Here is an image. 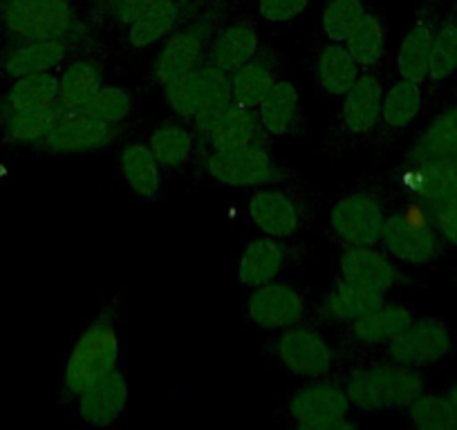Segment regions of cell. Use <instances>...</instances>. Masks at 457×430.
Returning a JSON list of instances; mask_svg holds the SVG:
<instances>
[{
    "mask_svg": "<svg viewBox=\"0 0 457 430\" xmlns=\"http://www.w3.org/2000/svg\"><path fill=\"white\" fill-rule=\"evenodd\" d=\"M0 19L16 38H68L74 28L70 0H5Z\"/></svg>",
    "mask_w": 457,
    "mask_h": 430,
    "instance_id": "6",
    "label": "cell"
},
{
    "mask_svg": "<svg viewBox=\"0 0 457 430\" xmlns=\"http://www.w3.org/2000/svg\"><path fill=\"white\" fill-rule=\"evenodd\" d=\"M366 12L363 0H329L320 16L325 37L332 43H345Z\"/></svg>",
    "mask_w": 457,
    "mask_h": 430,
    "instance_id": "39",
    "label": "cell"
},
{
    "mask_svg": "<svg viewBox=\"0 0 457 430\" xmlns=\"http://www.w3.org/2000/svg\"><path fill=\"white\" fill-rule=\"evenodd\" d=\"M193 144H195V137L191 130L178 124L160 126L157 130H153L151 139H148V146L162 169H178V166L187 164L193 155Z\"/></svg>",
    "mask_w": 457,
    "mask_h": 430,
    "instance_id": "34",
    "label": "cell"
},
{
    "mask_svg": "<svg viewBox=\"0 0 457 430\" xmlns=\"http://www.w3.org/2000/svg\"><path fill=\"white\" fill-rule=\"evenodd\" d=\"M348 47L350 54L357 59V63L361 68L372 70L386 54V32L381 21L375 14L366 12L361 21H359L357 28L353 29V34L348 37V41L343 43Z\"/></svg>",
    "mask_w": 457,
    "mask_h": 430,
    "instance_id": "35",
    "label": "cell"
},
{
    "mask_svg": "<svg viewBox=\"0 0 457 430\" xmlns=\"http://www.w3.org/2000/svg\"><path fill=\"white\" fill-rule=\"evenodd\" d=\"M338 269L343 280L381 294H388L390 289L403 283L402 269L395 258L377 247H345L338 258Z\"/></svg>",
    "mask_w": 457,
    "mask_h": 430,
    "instance_id": "14",
    "label": "cell"
},
{
    "mask_svg": "<svg viewBox=\"0 0 457 430\" xmlns=\"http://www.w3.org/2000/svg\"><path fill=\"white\" fill-rule=\"evenodd\" d=\"M256 54L258 37L252 25L247 23H231L220 29L213 41H211L209 52H206L209 63H213L215 68L224 70L228 74L247 63V61L256 59Z\"/></svg>",
    "mask_w": 457,
    "mask_h": 430,
    "instance_id": "25",
    "label": "cell"
},
{
    "mask_svg": "<svg viewBox=\"0 0 457 430\" xmlns=\"http://www.w3.org/2000/svg\"><path fill=\"white\" fill-rule=\"evenodd\" d=\"M117 137V126L104 124L95 117L83 115L81 111H61L43 148L52 155H83L108 146Z\"/></svg>",
    "mask_w": 457,
    "mask_h": 430,
    "instance_id": "10",
    "label": "cell"
},
{
    "mask_svg": "<svg viewBox=\"0 0 457 430\" xmlns=\"http://www.w3.org/2000/svg\"><path fill=\"white\" fill-rule=\"evenodd\" d=\"M437 25L428 19H420L403 32L397 50V72L402 79L424 83L428 81L430 47Z\"/></svg>",
    "mask_w": 457,
    "mask_h": 430,
    "instance_id": "26",
    "label": "cell"
},
{
    "mask_svg": "<svg viewBox=\"0 0 457 430\" xmlns=\"http://www.w3.org/2000/svg\"><path fill=\"white\" fill-rule=\"evenodd\" d=\"M206 38H209V28L204 23L188 25L187 29H179L173 37H169L153 65L155 81L164 87L202 65Z\"/></svg>",
    "mask_w": 457,
    "mask_h": 430,
    "instance_id": "13",
    "label": "cell"
},
{
    "mask_svg": "<svg viewBox=\"0 0 457 430\" xmlns=\"http://www.w3.org/2000/svg\"><path fill=\"white\" fill-rule=\"evenodd\" d=\"M274 352L285 370L303 379H320L332 370L334 363V352L328 341L305 326H294L280 332Z\"/></svg>",
    "mask_w": 457,
    "mask_h": 430,
    "instance_id": "9",
    "label": "cell"
},
{
    "mask_svg": "<svg viewBox=\"0 0 457 430\" xmlns=\"http://www.w3.org/2000/svg\"><path fill=\"white\" fill-rule=\"evenodd\" d=\"M120 173L130 191L142 200L160 195L162 166L148 144L130 142L120 153Z\"/></svg>",
    "mask_w": 457,
    "mask_h": 430,
    "instance_id": "24",
    "label": "cell"
},
{
    "mask_svg": "<svg viewBox=\"0 0 457 430\" xmlns=\"http://www.w3.org/2000/svg\"><path fill=\"white\" fill-rule=\"evenodd\" d=\"M68 54V38H19L3 59L7 77L19 79L34 72H50Z\"/></svg>",
    "mask_w": 457,
    "mask_h": 430,
    "instance_id": "19",
    "label": "cell"
},
{
    "mask_svg": "<svg viewBox=\"0 0 457 430\" xmlns=\"http://www.w3.org/2000/svg\"><path fill=\"white\" fill-rule=\"evenodd\" d=\"M249 220L265 236L287 240L301 227V209L289 193L276 188H261L247 204Z\"/></svg>",
    "mask_w": 457,
    "mask_h": 430,
    "instance_id": "15",
    "label": "cell"
},
{
    "mask_svg": "<svg viewBox=\"0 0 457 430\" xmlns=\"http://www.w3.org/2000/svg\"><path fill=\"white\" fill-rule=\"evenodd\" d=\"M455 289H457V276H455Z\"/></svg>",
    "mask_w": 457,
    "mask_h": 430,
    "instance_id": "44",
    "label": "cell"
},
{
    "mask_svg": "<svg viewBox=\"0 0 457 430\" xmlns=\"http://www.w3.org/2000/svg\"><path fill=\"white\" fill-rule=\"evenodd\" d=\"M424 108V92L421 83L402 79L390 87H384V103H381V121L393 130H403L420 117Z\"/></svg>",
    "mask_w": 457,
    "mask_h": 430,
    "instance_id": "29",
    "label": "cell"
},
{
    "mask_svg": "<svg viewBox=\"0 0 457 430\" xmlns=\"http://www.w3.org/2000/svg\"><path fill=\"white\" fill-rule=\"evenodd\" d=\"M453 77H457V16H448L435 28L428 63V81L444 83Z\"/></svg>",
    "mask_w": 457,
    "mask_h": 430,
    "instance_id": "36",
    "label": "cell"
},
{
    "mask_svg": "<svg viewBox=\"0 0 457 430\" xmlns=\"http://www.w3.org/2000/svg\"><path fill=\"white\" fill-rule=\"evenodd\" d=\"M384 302L386 294L359 287V285L341 278L320 302V316L328 320H337V323H353Z\"/></svg>",
    "mask_w": 457,
    "mask_h": 430,
    "instance_id": "23",
    "label": "cell"
},
{
    "mask_svg": "<svg viewBox=\"0 0 457 430\" xmlns=\"http://www.w3.org/2000/svg\"><path fill=\"white\" fill-rule=\"evenodd\" d=\"M353 401L345 388L329 381L301 385L289 399L287 412L301 430H353Z\"/></svg>",
    "mask_w": 457,
    "mask_h": 430,
    "instance_id": "4",
    "label": "cell"
},
{
    "mask_svg": "<svg viewBox=\"0 0 457 430\" xmlns=\"http://www.w3.org/2000/svg\"><path fill=\"white\" fill-rule=\"evenodd\" d=\"M262 133H265V128L258 120V112L253 108H245L234 99L215 115V120L211 121L202 137L211 144L213 151H218V148H238L247 146V144H261Z\"/></svg>",
    "mask_w": 457,
    "mask_h": 430,
    "instance_id": "17",
    "label": "cell"
},
{
    "mask_svg": "<svg viewBox=\"0 0 457 430\" xmlns=\"http://www.w3.org/2000/svg\"><path fill=\"white\" fill-rule=\"evenodd\" d=\"M121 357L120 332L110 316H99L81 332L63 368V397L74 401L87 385L117 368Z\"/></svg>",
    "mask_w": 457,
    "mask_h": 430,
    "instance_id": "2",
    "label": "cell"
},
{
    "mask_svg": "<svg viewBox=\"0 0 457 430\" xmlns=\"http://www.w3.org/2000/svg\"><path fill=\"white\" fill-rule=\"evenodd\" d=\"M104 87L101 68L92 61H74L59 79V103L65 111H81Z\"/></svg>",
    "mask_w": 457,
    "mask_h": 430,
    "instance_id": "32",
    "label": "cell"
},
{
    "mask_svg": "<svg viewBox=\"0 0 457 430\" xmlns=\"http://www.w3.org/2000/svg\"><path fill=\"white\" fill-rule=\"evenodd\" d=\"M83 115L95 117V120L104 121L110 126H120L121 121L129 120L133 112V96L126 87L117 86H104L86 105L81 108Z\"/></svg>",
    "mask_w": 457,
    "mask_h": 430,
    "instance_id": "38",
    "label": "cell"
},
{
    "mask_svg": "<svg viewBox=\"0 0 457 430\" xmlns=\"http://www.w3.org/2000/svg\"><path fill=\"white\" fill-rule=\"evenodd\" d=\"M446 397H448V401H451L453 410H455V417H457V381L446 390Z\"/></svg>",
    "mask_w": 457,
    "mask_h": 430,
    "instance_id": "43",
    "label": "cell"
},
{
    "mask_svg": "<svg viewBox=\"0 0 457 430\" xmlns=\"http://www.w3.org/2000/svg\"><path fill=\"white\" fill-rule=\"evenodd\" d=\"M204 170L224 186L262 188L278 175L274 160L261 144L218 148L204 157Z\"/></svg>",
    "mask_w": 457,
    "mask_h": 430,
    "instance_id": "7",
    "label": "cell"
},
{
    "mask_svg": "<svg viewBox=\"0 0 457 430\" xmlns=\"http://www.w3.org/2000/svg\"><path fill=\"white\" fill-rule=\"evenodd\" d=\"M305 298L287 283H267L256 287L247 301V316L265 332H283L301 323Z\"/></svg>",
    "mask_w": 457,
    "mask_h": 430,
    "instance_id": "11",
    "label": "cell"
},
{
    "mask_svg": "<svg viewBox=\"0 0 457 430\" xmlns=\"http://www.w3.org/2000/svg\"><path fill=\"white\" fill-rule=\"evenodd\" d=\"M77 415L83 424L87 426H104L114 424L126 412L129 406V381L121 370H110L95 384L87 385L77 399Z\"/></svg>",
    "mask_w": 457,
    "mask_h": 430,
    "instance_id": "12",
    "label": "cell"
},
{
    "mask_svg": "<svg viewBox=\"0 0 457 430\" xmlns=\"http://www.w3.org/2000/svg\"><path fill=\"white\" fill-rule=\"evenodd\" d=\"M408 166L457 161V103L439 112L406 157Z\"/></svg>",
    "mask_w": 457,
    "mask_h": 430,
    "instance_id": "18",
    "label": "cell"
},
{
    "mask_svg": "<svg viewBox=\"0 0 457 430\" xmlns=\"http://www.w3.org/2000/svg\"><path fill=\"white\" fill-rule=\"evenodd\" d=\"M406 417L417 430H457V417L446 394L421 393L411 406Z\"/></svg>",
    "mask_w": 457,
    "mask_h": 430,
    "instance_id": "37",
    "label": "cell"
},
{
    "mask_svg": "<svg viewBox=\"0 0 457 430\" xmlns=\"http://www.w3.org/2000/svg\"><path fill=\"white\" fill-rule=\"evenodd\" d=\"M285 269V249L280 243L270 236L252 240L247 247L243 249L236 265V276H238L240 285L249 289L262 287L267 283H274Z\"/></svg>",
    "mask_w": 457,
    "mask_h": 430,
    "instance_id": "20",
    "label": "cell"
},
{
    "mask_svg": "<svg viewBox=\"0 0 457 430\" xmlns=\"http://www.w3.org/2000/svg\"><path fill=\"white\" fill-rule=\"evenodd\" d=\"M379 244L390 258L412 267L430 265L442 252V238L435 229L430 211L417 202L386 218Z\"/></svg>",
    "mask_w": 457,
    "mask_h": 430,
    "instance_id": "3",
    "label": "cell"
},
{
    "mask_svg": "<svg viewBox=\"0 0 457 430\" xmlns=\"http://www.w3.org/2000/svg\"><path fill=\"white\" fill-rule=\"evenodd\" d=\"M386 209L370 193H350L334 202L328 225L345 247H377L386 225Z\"/></svg>",
    "mask_w": 457,
    "mask_h": 430,
    "instance_id": "5",
    "label": "cell"
},
{
    "mask_svg": "<svg viewBox=\"0 0 457 430\" xmlns=\"http://www.w3.org/2000/svg\"><path fill=\"white\" fill-rule=\"evenodd\" d=\"M453 350V335L442 318H415L403 332L386 343L390 361L408 368H430L442 363Z\"/></svg>",
    "mask_w": 457,
    "mask_h": 430,
    "instance_id": "8",
    "label": "cell"
},
{
    "mask_svg": "<svg viewBox=\"0 0 457 430\" xmlns=\"http://www.w3.org/2000/svg\"><path fill=\"white\" fill-rule=\"evenodd\" d=\"M310 7V0H258L256 10L267 23H287Z\"/></svg>",
    "mask_w": 457,
    "mask_h": 430,
    "instance_id": "40",
    "label": "cell"
},
{
    "mask_svg": "<svg viewBox=\"0 0 457 430\" xmlns=\"http://www.w3.org/2000/svg\"><path fill=\"white\" fill-rule=\"evenodd\" d=\"M231 79V95L245 108H253L256 111L258 103L265 99L267 92L271 90V86L276 83L274 70L265 63V61L252 59L245 65H240L238 70L228 74Z\"/></svg>",
    "mask_w": 457,
    "mask_h": 430,
    "instance_id": "33",
    "label": "cell"
},
{
    "mask_svg": "<svg viewBox=\"0 0 457 430\" xmlns=\"http://www.w3.org/2000/svg\"><path fill=\"white\" fill-rule=\"evenodd\" d=\"M155 3H160V0H104L105 12H108L117 23L124 25L133 23L139 14H144V12H146L148 7L155 5Z\"/></svg>",
    "mask_w": 457,
    "mask_h": 430,
    "instance_id": "42",
    "label": "cell"
},
{
    "mask_svg": "<svg viewBox=\"0 0 457 430\" xmlns=\"http://www.w3.org/2000/svg\"><path fill=\"white\" fill-rule=\"evenodd\" d=\"M384 86L372 72H361L354 86L343 95L341 120L353 135H368L379 126Z\"/></svg>",
    "mask_w": 457,
    "mask_h": 430,
    "instance_id": "16",
    "label": "cell"
},
{
    "mask_svg": "<svg viewBox=\"0 0 457 430\" xmlns=\"http://www.w3.org/2000/svg\"><path fill=\"white\" fill-rule=\"evenodd\" d=\"M415 311L403 302H384L377 310L368 311L361 318L350 323L354 341L363 345H386L390 339L406 330L415 320Z\"/></svg>",
    "mask_w": 457,
    "mask_h": 430,
    "instance_id": "21",
    "label": "cell"
},
{
    "mask_svg": "<svg viewBox=\"0 0 457 430\" xmlns=\"http://www.w3.org/2000/svg\"><path fill=\"white\" fill-rule=\"evenodd\" d=\"M361 65L357 63V59L350 54V50L343 43L329 41L316 59L319 86L332 96L345 95L354 86V81L361 77Z\"/></svg>",
    "mask_w": 457,
    "mask_h": 430,
    "instance_id": "27",
    "label": "cell"
},
{
    "mask_svg": "<svg viewBox=\"0 0 457 430\" xmlns=\"http://www.w3.org/2000/svg\"><path fill=\"white\" fill-rule=\"evenodd\" d=\"M19 111H47L59 103V77L50 72H34L14 79L10 95L3 101Z\"/></svg>",
    "mask_w": 457,
    "mask_h": 430,
    "instance_id": "30",
    "label": "cell"
},
{
    "mask_svg": "<svg viewBox=\"0 0 457 430\" xmlns=\"http://www.w3.org/2000/svg\"><path fill=\"white\" fill-rule=\"evenodd\" d=\"M63 105L47 111H19L10 105H0V130L16 144H41L59 120Z\"/></svg>",
    "mask_w": 457,
    "mask_h": 430,
    "instance_id": "28",
    "label": "cell"
},
{
    "mask_svg": "<svg viewBox=\"0 0 457 430\" xmlns=\"http://www.w3.org/2000/svg\"><path fill=\"white\" fill-rule=\"evenodd\" d=\"M256 112L267 135L285 137V135H289L296 128L298 115H301L298 87L292 81H287V79H276V83L267 92L265 99L258 103Z\"/></svg>",
    "mask_w": 457,
    "mask_h": 430,
    "instance_id": "22",
    "label": "cell"
},
{
    "mask_svg": "<svg viewBox=\"0 0 457 430\" xmlns=\"http://www.w3.org/2000/svg\"><path fill=\"white\" fill-rule=\"evenodd\" d=\"M424 390L426 381L417 368L395 361L357 368L345 381L353 408L361 412L406 410Z\"/></svg>",
    "mask_w": 457,
    "mask_h": 430,
    "instance_id": "1",
    "label": "cell"
},
{
    "mask_svg": "<svg viewBox=\"0 0 457 430\" xmlns=\"http://www.w3.org/2000/svg\"><path fill=\"white\" fill-rule=\"evenodd\" d=\"M179 21V3L178 0H160L153 7H148L144 14H139L129 25V43L135 50H146L155 45L162 38L169 37Z\"/></svg>",
    "mask_w": 457,
    "mask_h": 430,
    "instance_id": "31",
    "label": "cell"
},
{
    "mask_svg": "<svg viewBox=\"0 0 457 430\" xmlns=\"http://www.w3.org/2000/svg\"><path fill=\"white\" fill-rule=\"evenodd\" d=\"M430 218H433V225L437 229L439 238L457 247V191L448 195L444 202H439L430 211Z\"/></svg>",
    "mask_w": 457,
    "mask_h": 430,
    "instance_id": "41",
    "label": "cell"
}]
</instances>
